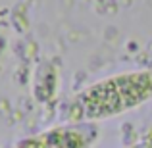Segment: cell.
Listing matches in <instances>:
<instances>
[{"label":"cell","mask_w":152,"mask_h":148,"mask_svg":"<svg viewBox=\"0 0 152 148\" xmlns=\"http://www.w3.org/2000/svg\"><path fill=\"white\" fill-rule=\"evenodd\" d=\"M152 94V73L127 75L96 85L71 104V117H104L146 100Z\"/></svg>","instance_id":"6da1fadb"},{"label":"cell","mask_w":152,"mask_h":148,"mask_svg":"<svg viewBox=\"0 0 152 148\" xmlns=\"http://www.w3.org/2000/svg\"><path fill=\"white\" fill-rule=\"evenodd\" d=\"M98 131L94 125H71L60 127L50 133H45L37 139L25 141L21 148H87L94 142Z\"/></svg>","instance_id":"7a4b0ae2"}]
</instances>
